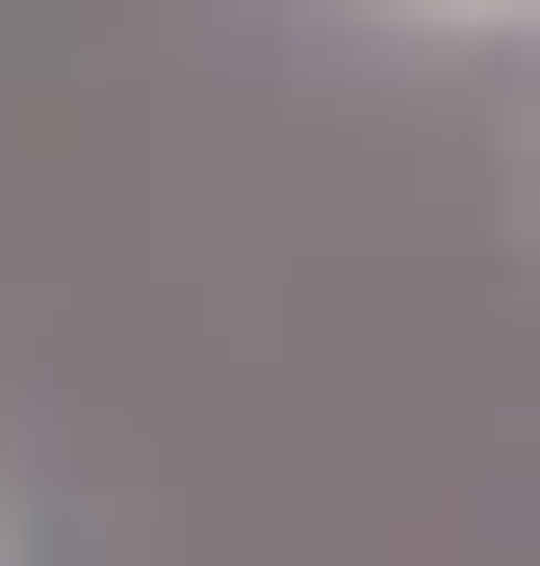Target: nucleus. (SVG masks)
Segmentation results:
<instances>
[{
  "mask_svg": "<svg viewBox=\"0 0 540 566\" xmlns=\"http://www.w3.org/2000/svg\"><path fill=\"white\" fill-rule=\"evenodd\" d=\"M360 27H540V0H360Z\"/></svg>",
  "mask_w": 540,
  "mask_h": 566,
  "instance_id": "nucleus-1",
  "label": "nucleus"
}]
</instances>
